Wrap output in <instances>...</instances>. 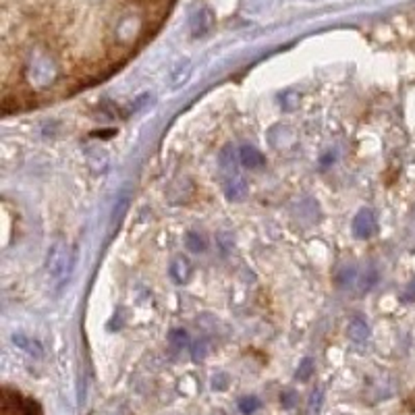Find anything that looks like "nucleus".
I'll list each match as a JSON object with an SVG mask.
<instances>
[{"instance_id": "3", "label": "nucleus", "mask_w": 415, "mask_h": 415, "mask_svg": "<svg viewBox=\"0 0 415 415\" xmlns=\"http://www.w3.org/2000/svg\"><path fill=\"white\" fill-rule=\"evenodd\" d=\"M378 229V222H376V214H374L370 208H364L357 212V216L353 218V235L357 239H370L374 233Z\"/></svg>"}, {"instance_id": "8", "label": "nucleus", "mask_w": 415, "mask_h": 415, "mask_svg": "<svg viewBox=\"0 0 415 415\" xmlns=\"http://www.w3.org/2000/svg\"><path fill=\"white\" fill-rule=\"evenodd\" d=\"M347 334H349V338H351L353 343L364 345V343L370 338V326H368V322H366L364 318L355 316V318L349 322V326H347Z\"/></svg>"}, {"instance_id": "2", "label": "nucleus", "mask_w": 415, "mask_h": 415, "mask_svg": "<svg viewBox=\"0 0 415 415\" xmlns=\"http://www.w3.org/2000/svg\"><path fill=\"white\" fill-rule=\"evenodd\" d=\"M71 268V253H69V245L63 239H56L48 253H46V272L52 281L60 283L67 272Z\"/></svg>"}, {"instance_id": "6", "label": "nucleus", "mask_w": 415, "mask_h": 415, "mask_svg": "<svg viewBox=\"0 0 415 415\" xmlns=\"http://www.w3.org/2000/svg\"><path fill=\"white\" fill-rule=\"evenodd\" d=\"M239 160H241V165L249 168V170H255V168H262V166L266 165V158H264V154L260 152V150H255L253 146H248V143H243L241 148H239Z\"/></svg>"}, {"instance_id": "4", "label": "nucleus", "mask_w": 415, "mask_h": 415, "mask_svg": "<svg viewBox=\"0 0 415 415\" xmlns=\"http://www.w3.org/2000/svg\"><path fill=\"white\" fill-rule=\"evenodd\" d=\"M218 165H220L222 172H224L226 177H235V174H239V165H241V160H239V152H237L233 146H224V148H222V152H220V156H218Z\"/></svg>"}, {"instance_id": "5", "label": "nucleus", "mask_w": 415, "mask_h": 415, "mask_svg": "<svg viewBox=\"0 0 415 415\" xmlns=\"http://www.w3.org/2000/svg\"><path fill=\"white\" fill-rule=\"evenodd\" d=\"M224 193H226V198H229L231 202H239V200L245 198V193H248V183H245V179H243L241 172L235 174V177H226V181H224Z\"/></svg>"}, {"instance_id": "19", "label": "nucleus", "mask_w": 415, "mask_h": 415, "mask_svg": "<svg viewBox=\"0 0 415 415\" xmlns=\"http://www.w3.org/2000/svg\"><path fill=\"white\" fill-rule=\"evenodd\" d=\"M299 98H301V96H299L295 89L285 91V94H283V98H281V106H283V110H293V108H297Z\"/></svg>"}, {"instance_id": "13", "label": "nucleus", "mask_w": 415, "mask_h": 415, "mask_svg": "<svg viewBox=\"0 0 415 415\" xmlns=\"http://www.w3.org/2000/svg\"><path fill=\"white\" fill-rule=\"evenodd\" d=\"M168 343H170V347H172L174 351H183V349L191 347V343H189V334L183 331V328H174V331H170Z\"/></svg>"}, {"instance_id": "18", "label": "nucleus", "mask_w": 415, "mask_h": 415, "mask_svg": "<svg viewBox=\"0 0 415 415\" xmlns=\"http://www.w3.org/2000/svg\"><path fill=\"white\" fill-rule=\"evenodd\" d=\"M206 355H208L206 338H198L196 343H191V357H193V362H202Z\"/></svg>"}, {"instance_id": "17", "label": "nucleus", "mask_w": 415, "mask_h": 415, "mask_svg": "<svg viewBox=\"0 0 415 415\" xmlns=\"http://www.w3.org/2000/svg\"><path fill=\"white\" fill-rule=\"evenodd\" d=\"M314 370H316L314 362H312L309 357H305V359L299 364V370H297V380H299V382H307V380L312 378Z\"/></svg>"}, {"instance_id": "9", "label": "nucleus", "mask_w": 415, "mask_h": 415, "mask_svg": "<svg viewBox=\"0 0 415 415\" xmlns=\"http://www.w3.org/2000/svg\"><path fill=\"white\" fill-rule=\"evenodd\" d=\"M189 274H191L189 262H187L183 255L174 257V262H172V266H170V276H172V281L179 283V285H183V283H187Z\"/></svg>"}, {"instance_id": "16", "label": "nucleus", "mask_w": 415, "mask_h": 415, "mask_svg": "<svg viewBox=\"0 0 415 415\" xmlns=\"http://www.w3.org/2000/svg\"><path fill=\"white\" fill-rule=\"evenodd\" d=\"M260 399L257 397H253V395H249V397H241L239 399V403H237V407H239V411L243 415H253L257 409H260Z\"/></svg>"}, {"instance_id": "21", "label": "nucleus", "mask_w": 415, "mask_h": 415, "mask_svg": "<svg viewBox=\"0 0 415 415\" xmlns=\"http://www.w3.org/2000/svg\"><path fill=\"white\" fill-rule=\"evenodd\" d=\"M401 301H405V303H415V281H411V283L407 285V289L403 290Z\"/></svg>"}, {"instance_id": "23", "label": "nucleus", "mask_w": 415, "mask_h": 415, "mask_svg": "<svg viewBox=\"0 0 415 415\" xmlns=\"http://www.w3.org/2000/svg\"><path fill=\"white\" fill-rule=\"evenodd\" d=\"M414 409H415V397H414Z\"/></svg>"}, {"instance_id": "14", "label": "nucleus", "mask_w": 415, "mask_h": 415, "mask_svg": "<svg viewBox=\"0 0 415 415\" xmlns=\"http://www.w3.org/2000/svg\"><path fill=\"white\" fill-rule=\"evenodd\" d=\"M322 405H324V390L316 388L309 395V401H307V415H318L322 411Z\"/></svg>"}, {"instance_id": "11", "label": "nucleus", "mask_w": 415, "mask_h": 415, "mask_svg": "<svg viewBox=\"0 0 415 415\" xmlns=\"http://www.w3.org/2000/svg\"><path fill=\"white\" fill-rule=\"evenodd\" d=\"M129 204H131V193H129V189H123V191L117 196V200H115L113 216H110L113 224H119V222L123 220V216L127 214V210H129Z\"/></svg>"}, {"instance_id": "12", "label": "nucleus", "mask_w": 415, "mask_h": 415, "mask_svg": "<svg viewBox=\"0 0 415 415\" xmlns=\"http://www.w3.org/2000/svg\"><path fill=\"white\" fill-rule=\"evenodd\" d=\"M334 281H336V285H338V287H343V289L353 287V285H355V281H357V270H355L353 266H345V268H340V270L336 272Z\"/></svg>"}, {"instance_id": "22", "label": "nucleus", "mask_w": 415, "mask_h": 415, "mask_svg": "<svg viewBox=\"0 0 415 415\" xmlns=\"http://www.w3.org/2000/svg\"><path fill=\"white\" fill-rule=\"evenodd\" d=\"M332 160H334V156H326V158H324V160H322V162H324V165H328V162H332Z\"/></svg>"}, {"instance_id": "1", "label": "nucleus", "mask_w": 415, "mask_h": 415, "mask_svg": "<svg viewBox=\"0 0 415 415\" xmlns=\"http://www.w3.org/2000/svg\"><path fill=\"white\" fill-rule=\"evenodd\" d=\"M174 0H2V83L73 91L121 67L158 32Z\"/></svg>"}, {"instance_id": "10", "label": "nucleus", "mask_w": 415, "mask_h": 415, "mask_svg": "<svg viewBox=\"0 0 415 415\" xmlns=\"http://www.w3.org/2000/svg\"><path fill=\"white\" fill-rule=\"evenodd\" d=\"M13 343H15L19 349H23L25 353H30V355L42 357V353H44V347H42L40 340H36V338H32V336H25V334H15V336H13Z\"/></svg>"}, {"instance_id": "7", "label": "nucleus", "mask_w": 415, "mask_h": 415, "mask_svg": "<svg viewBox=\"0 0 415 415\" xmlns=\"http://www.w3.org/2000/svg\"><path fill=\"white\" fill-rule=\"evenodd\" d=\"M85 160L91 166V170L96 172H104L108 168V154L106 150L98 148V146H87L85 148Z\"/></svg>"}, {"instance_id": "20", "label": "nucleus", "mask_w": 415, "mask_h": 415, "mask_svg": "<svg viewBox=\"0 0 415 415\" xmlns=\"http://www.w3.org/2000/svg\"><path fill=\"white\" fill-rule=\"evenodd\" d=\"M281 403H283L285 409H293L295 403H297V395H295L293 390H285V392L281 395Z\"/></svg>"}, {"instance_id": "15", "label": "nucleus", "mask_w": 415, "mask_h": 415, "mask_svg": "<svg viewBox=\"0 0 415 415\" xmlns=\"http://www.w3.org/2000/svg\"><path fill=\"white\" fill-rule=\"evenodd\" d=\"M206 239L200 233H187L185 237V248L189 249L191 253H202L206 249Z\"/></svg>"}]
</instances>
